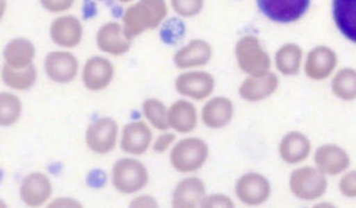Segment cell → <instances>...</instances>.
<instances>
[{"label":"cell","mask_w":356,"mask_h":208,"mask_svg":"<svg viewBox=\"0 0 356 208\" xmlns=\"http://www.w3.org/2000/svg\"><path fill=\"white\" fill-rule=\"evenodd\" d=\"M166 13L165 0H139L124 13V28L131 37L138 36L145 30L157 28Z\"/></svg>","instance_id":"cell-1"},{"label":"cell","mask_w":356,"mask_h":208,"mask_svg":"<svg viewBox=\"0 0 356 208\" xmlns=\"http://www.w3.org/2000/svg\"><path fill=\"white\" fill-rule=\"evenodd\" d=\"M235 53L240 68L250 76H261L270 70L271 60L257 37L241 38L236 44Z\"/></svg>","instance_id":"cell-2"},{"label":"cell","mask_w":356,"mask_h":208,"mask_svg":"<svg viewBox=\"0 0 356 208\" xmlns=\"http://www.w3.org/2000/svg\"><path fill=\"white\" fill-rule=\"evenodd\" d=\"M208 146L196 137L179 141L171 152L172 167L181 173H193L201 168L208 157Z\"/></svg>","instance_id":"cell-3"},{"label":"cell","mask_w":356,"mask_h":208,"mask_svg":"<svg viewBox=\"0 0 356 208\" xmlns=\"http://www.w3.org/2000/svg\"><path fill=\"white\" fill-rule=\"evenodd\" d=\"M328 189L325 174L318 168L302 167L290 175V189L300 200H316L324 196Z\"/></svg>","instance_id":"cell-4"},{"label":"cell","mask_w":356,"mask_h":208,"mask_svg":"<svg viewBox=\"0 0 356 208\" xmlns=\"http://www.w3.org/2000/svg\"><path fill=\"white\" fill-rule=\"evenodd\" d=\"M149 181L145 166L134 159H122L113 166V184L119 192L132 194L144 189Z\"/></svg>","instance_id":"cell-5"},{"label":"cell","mask_w":356,"mask_h":208,"mask_svg":"<svg viewBox=\"0 0 356 208\" xmlns=\"http://www.w3.org/2000/svg\"><path fill=\"white\" fill-rule=\"evenodd\" d=\"M261 12L273 21L291 23L305 15L310 0H257Z\"/></svg>","instance_id":"cell-6"},{"label":"cell","mask_w":356,"mask_h":208,"mask_svg":"<svg viewBox=\"0 0 356 208\" xmlns=\"http://www.w3.org/2000/svg\"><path fill=\"white\" fill-rule=\"evenodd\" d=\"M117 137V122L110 117H104L89 125L86 132V142L94 153L107 154L115 147Z\"/></svg>","instance_id":"cell-7"},{"label":"cell","mask_w":356,"mask_h":208,"mask_svg":"<svg viewBox=\"0 0 356 208\" xmlns=\"http://www.w3.org/2000/svg\"><path fill=\"white\" fill-rule=\"evenodd\" d=\"M235 192L243 202L255 206L263 204L270 198L271 184L259 173H247L236 182Z\"/></svg>","instance_id":"cell-8"},{"label":"cell","mask_w":356,"mask_h":208,"mask_svg":"<svg viewBox=\"0 0 356 208\" xmlns=\"http://www.w3.org/2000/svg\"><path fill=\"white\" fill-rule=\"evenodd\" d=\"M214 87V78L208 72H186L179 75L176 80V90L183 96L194 100H203L211 96Z\"/></svg>","instance_id":"cell-9"},{"label":"cell","mask_w":356,"mask_h":208,"mask_svg":"<svg viewBox=\"0 0 356 208\" xmlns=\"http://www.w3.org/2000/svg\"><path fill=\"white\" fill-rule=\"evenodd\" d=\"M45 72L57 83H68L75 78L79 69L76 58L69 52H50L44 62Z\"/></svg>","instance_id":"cell-10"},{"label":"cell","mask_w":356,"mask_h":208,"mask_svg":"<svg viewBox=\"0 0 356 208\" xmlns=\"http://www.w3.org/2000/svg\"><path fill=\"white\" fill-rule=\"evenodd\" d=\"M131 38L122 25L108 23L97 31V44L102 51L118 56L130 50Z\"/></svg>","instance_id":"cell-11"},{"label":"cell","mask_w":356,"mask_h":208,"mask_svg":"<svg viewBox=\"0 0 356 208\" xmlns=\"http://www.w3.org/2000/svg\"><path fill=\"white\" fill-rule=\"evenodd\" d=\"M315 162L317 168L325 175H337L347 171L350 164V157L339 146L324 144L316 150Z\"/></svg>","instance_id":"cell-12"},{"label":"cell","mask_w":356,"mask_h":208,"mask_svg":"<svg viewBox=\"0 0 356 208\" xmlns=\"http://www.w3.org/2000/svg\"><path fill=\"white\" fill-rule=\"evenodd\" d=\"M113 73V65L110 60L95 56L87 60L82 72V80L86 88L99 92L110 85Z\"/></svg>","instance_id":"cell-13"},{"label":"cell","mask_w":356,"mask_h":208,"mask_svg":"<svg viewBox=\"0 0 356 208\" xmlns=\"http://www.w3.org/2000/svg\"><path fill=\"white\" fill-rule=\"evenodd\" d=\"M336 65L337 56L335 52L327 46H317L309 52L305 60V72L312 80H325L332 75Z\"/></svg>","instance_id":"cell-14"},{"label":"cell","mask_w":356,"mask_h":208,"mask_svg":"<svg viewBox=\"0 0 356 208\" xmlns=\"http://www.w3.org/2000/svg\"><path fill=\"white\" fill-rule=\"evenodd\" d=\"M51 182L48 176L42 173H31L23 179L21 198L25 204L37 207L44 204L51 196Z\"/></svg>","instance_id":"cell-15"},{"label":"cell","mask_w":356,"mask_h":208,"mask_svg":"<svg viewBox=\"0 0 356 208\" xmlns=\"http://www.w3.org/2000/svg\"><path fill=\"white\" fill-rule=\"evenodd\" d=\"M278 85V77L271 72H267L261 76H250L240 85V96L248 102L263 101L275 94Z\"/></svg>","instance_id":"cell-16"},{"label":"cell","mask_w":356,"mask_h":208,"mask_svg":"<svg viewBox=\"0 0 356 208\" xmlns=\"http://www.w3.org/2000/svg\"><path fill=\"white\" fill-rule=\"evenodd\" d=\"M51 40L63 48H74L82 40V25L73 16H63L54 20L50 26Z\"/></svg>","instance_id":"cell-17"},{"label":"cell","mask_w":356,"mask_h":208,"mask_svg":"<svg viewBox=\"0 0 356 208\" xmlns=\"http://www.w3.org/2000/svg\"><path fill=\"white\" fill-rule=\"evenodd\" d=\"M152 132L142 121L127 124L122 132V149L127 154L140 155L150 147Z\"/></svg>","instance_id":"cell-18"},{"label":"cell","mask_w":356,"mask_h":208,"mask_svg":"<svg viewBox=\"0 0 356 208\" xmlns=\"http://www.w3.org/2000/svg\"><path fill=\"white\" fill-rule=\"evenodd\" d=\"M206 187L197 177H188L176 186L172 194L175 208H194L202 205Z\"/></svg>","instance_id":"cell-19"},{"label":"cell","mask_w":356,"mask_h":208,"mask_svg":"<svg viewBox=\"0 0 356 208\" xmlns=\"http://www.w3.org/2000/svg\"><path fill=\"white\" fill-rule=\"evenodd\" d=\"M310 140L302 132H288L280 141V155L286 164H296L303 162L310 155Z\"/></svg>","instance_id":"cell-20"},{"label":"cell","mask_w":356,"mask_h":208,"mask_svg":"<svg viewBox=\"0 0 356 208\" xmlns=\"http://www.w3.org/2000/svg\"><path fill=\"white\" fill-rule=\"evenodd\" d=\"M211 57V45L204 40H195L176 52L174 60L177 68L188 69L207 64Z\"/></svg>","instance_id":"cell-21"},{"label":"cell","mask_w":356,"mask_h":208,"mask_svg":"<svg viewBox=\"0 0 356 208\" xmlns=\"http://www.w3.org/2000/svg\"><path fill=\"white\" fill-rule=\"evenodd\" d=\"M234 114L231 101L226 97H215L202 109V121L209 128H222L229 123Z\"/></svg>","instance_id":"cell-22"},{"label":"cell","mask_w":356,"mask_h":208,"mask_svg":"<svg viewBox=\"0 0 356 208\" xmlns=\"http://www.w3.org/2000/svg\"><path fill=\"white\" fill-rule=\"evenodd\" d=\"M336 26L342 35L356 43V0H334Z\"/></svg>","instance_id":"cell-23"},{"label":"cell","mask_w":356,"mask_h":208,"mask_svg":"<svg viewBox=\"0 0 356 208\" xmlns=\"http://www.w3.org/2000/svg\"><path fill=\"white\" fill-rule=\"evenodd\" d=\"M169 124L178 132H191L197 124L196 109L191 102L177 101L168 112Z\"/></svg>","instance_id":"cell-24"},{"label":"cell","mask_w":356,"mask_h":208,"mask_svg":"<svg viewBox=\"0 0 356 208\" xmlns=\"http://www.w3.org/2000/svg\"><path fill=\"white\" fill-rule=\"evenodd\" d=\"M4 57L6 64L13 68H28L35 58V46L29 40L17 38L6 45Z\"/></svg>","instance_id":"cell-25"},{"label":"cell","mask_w":356,"mask_h":208,"mask_svg":"<svg viewBox=\"0 0 356 208\" xmlns=\"http://www.w3.org/2000/svg\"><path fill=\"white\" fill-rule=\"evenodd\" d=\"M302 56L303 52L298 45H284L275 55V67L280 73L285 76H292L300 71Z\"/></svg>","instance_id":"cell-26"},{"label":"cell","mask_w":356,"mask_h":208,"mask_svg":"<svg viewBox=\"0 0 356 208\" xmlns=\"http://www.w3.org/2000/svg\"><path fill=\"white\" fill-rule=\"evenodd\" d=\"M1 75L5 85L16 90L31 88L37 78L36 69L33 68V65L24 69H15L5 64Z\"/></svg>","instance_id":"cell-27"},{"label":"cell","mask_w":356,"mask_h":208,"mask_svg":"<svg viewBox=\"0 0 356 208\" xmlns=\"http://www.w3.org/2000/svg\"><path fill=\"white\" fill-rule=\"evenodd\" d=\"M332 92L336 97L343 101L356 98V70L352 68L342 69L336 73L332 83Z\"/></svg>","instance_id":"cell-28"},{"label":"cell","mask_w":356,"mask_h":208,"mask_svg":"<svg viewBox=\"0 0 356 208\" xmlns=\"http://www.w3.org/2000/svg\"><path fill=\"white\" fill-rule=\"evenodd\" d=\"M22 114V102L13 94L3 92L0 96V123L1 125H11Z\"/></svg>","instance_id":"cell-29"},{"label":"cell","mask_w":356,"mask_h":208,"mask_svg":"<svg viewBox=\"0 0 356 208\" xmlns=\"http://www.w3.org/2000/svg\"><path fill=\"white\" fill-rule=\"evenodd\" d=\"M143 110L145 117L150 121V123L158 130H166L169 128V117L166 112L165 105L161 101L150 98L143 104Z\"/></svg>","instance_id":"cell-30"},{"label":"cell","mask_w":356,"mask_h":208,"mask_svg":"<svg viewBox=\"0 0 356 208\" xmlns=\"http://www.w3.org/2000/svg\"><path fill=\"white\" fill-rule=\"evenodd\" d=\"M175 11L183 17H193L202 10L203 0H171Z\"/></svg>","instance_id":"cell-31"},{"label":"cell","mask_w":356,"mask_h":208,"mask_svg":"<svg viewBox=\"0 0 356 208\" xmlns=\"http://www.w3.org/2000/svg\"><path fill=\"white\" fill-rule=\"evenodd\" d=\"M340 191L347 198H356V171H350L342 176L340 180Z\"/></svg>","instance_id":"cell-32"},{"label":"cell","mask_w":356,"mask_h":208,"mask_svg":"<svg viewBox=\"0 0 356 208\" xmlns=\"http://www.w3.org/2000/svg\"><path fill=\"white\" fill-rule=\"evenodd\" d=\"M233 201L228 196L222 194H215V196H204L202 205L203 207H233Z\"/></svg>","instance_id":"cell-33"},{"label":"cell","mask_w":356,"mask_h":208,"mask_svg":"<svg viewBox=\"0 0 356 208\" xmlns=\"http://www.w3.org/2000/svg\"><path fill=\"white\" fill-rule=\"evenodd\" d=\"M41 4L50 12H62L72 8L74 0H41Z\"/></svg>","instance_id":"cell-34"},{"label":"cell","mask_w":356,"mask_h":208,"mask_svg":"<svg viewBox=\"0 0 356 208\" xmlns=\"http://www.w3.org/2000/svg\"><path fill=\"white\" fill-rule=\"evenodd\" d=\"M175 139H176V137H175L174 134H170V132H164V134L158 137L156 142H154V150L157 153L165 152L166 149L169 148L171 144H174Z\"/></svg>","instance_id":"cell-35"},{"label":"cell","mask_w":356,"mask_h":208,"mask_svg":"<svg viewBox=\"0 0 356 208\" xmlns=\"http://www.w3.org/2000/svg\"><path fill=\"white\" fill-rule=\"evenodd\" d=\"M132 207H156L157 204L154 202V199L150 198V196H142V198H139L137 200H134L132 204H131Z\"/></svg>","instance_id":"cell-36"},{"label":"cell","mask_w":356,"mask_h":208,"mask_svg":"<svg viewBox=\"0 0 356 208\" xmlns=\"http://www.w3.org/2000/svg\"><path fill=\"white\" fill-rule=\"evenodd\" d=\"M50 206H62V207H63V206H68V207H72V206H80V204H77L75 201L68 200V199H63V200L58 199V200L55 201V202H53Z\"/></svg>","instance_id":"cell-37"},{"label":"cell","mask_w":356,"mask_h":208,"mask_svg":"<svg viewBox=\"0 0 356 208\" xmlns=\"http://www.w3.org/2000/svg\"><path fill=\"white\" fill-rule=\"evenodd\" d=\"M122 3H129V1H131V0H120Z\"/></svg>","instance_id":"cell-38"}]
</instances>
